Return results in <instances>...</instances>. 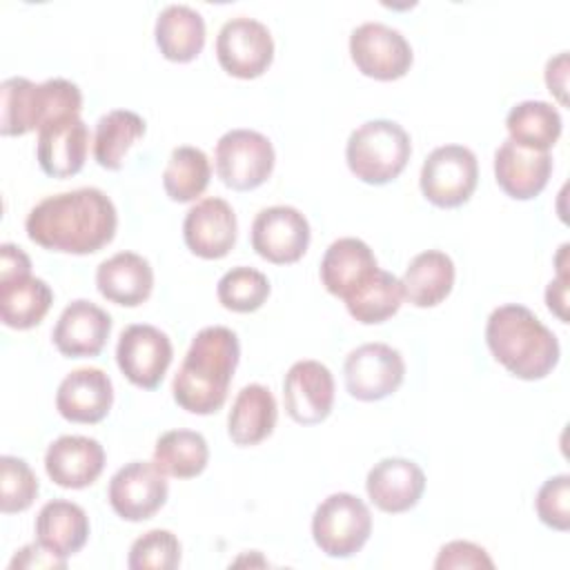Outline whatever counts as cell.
Segmentation results:
<instances>
[{"label":"cell","mask_w":570,"mask_h":570,"mask_svg":"<svg viewBox=\"0 0 570 570\" xmlns=\"http://www.w3.org/2000/svg\"><path fill=\"white\" fill-rule=\"evenodd\" d=\"M118 214L111 198L98 187H80L42 198L27 214V236L49 249L65 254H94L111 243Z\"/></svg>","instance_id":"1"},{"label":"cell","mask_w":570,"mask_h":570,"mask_svg":"<svg viewBox=\"0 0 570 570\" xmlns=\"http://www.w3.org/2000/svg\"><path fill=\"white\" fill-rule=\"evenodd\" d=\"M240 358L238 336L223 325L203 327L174 376V401L191 414H214L223 407Z\"/></svg>","instance_id":"2"},{"label":"cell","mask_w":570,"mask_h":570,"mask_svg":"<svg viewBox=\"0 0 570 570\" xmlns=\"http://www.w3.org/2000/svg\"><path fill=\"white\" fill-rule=\"evenodd\" d=\"M485 343L492 356L517 379L537 381L559 363V341L534 312L508 303L497 307L485 323Z\"/></svg>","instance_id":"3"},{"label":"cell","mask_w":570,"mask_h":570,"mask_svg":"<svg viewBox=\"0 0 570 570\" xmlns=\"http://www.w3.org/2000/svg\"><path fill=\"white\" fill-rule=\"evenodd\" d=\"M2 94V136H24L51 120L80 116L82 94L78 85L65 78H49L40 85L13 76L0 87Z\"/></svg>","instance_id":"4"},{"label":"cell","mask_w":570,"mask_h":570,"mask_svg":"<svg viewBox=\"0 0 570 570\" xmlns=\"http://www.w3.org/2000/svg\"><path fill=\"white\" fill-rule=\"evenodd\" d=\"M412 142L407 131L394 120H367L356 127L345 147L350 171L367 185L394 180L407 165Z\"/></svg>","instance_id":"5"},{"label":"cell","mask_w":570,"mask_h":570,"mask_svg":"<svg viewBox=\"0 0 570 570\" xmlns=\"http://www.w3.org/2000/svg\"><path fill=\"white\" fill-rule=\"evenodd\" d=\"M372 532V514L363 499L336 492L323 499L312 517L314 543L327 557L347 559L356 554Z\"/></svg>","instance_id":"6"},{"label":"cell","mask_w":570,"mask_h":570,"mask_svg":"<svg viewBox=\"0 0 570 570\" xmlns=\"http://www.w3.org/2000/svg\"><path fill=\"white\" fill-rule=\"evenodd\" d=\"M218 178L236 191L261 187L274 169V147L267 136L254 129L225 131L214 151Z\"/></svg>","instance_id":"7"},{"label":"cell","mask_w":570,"mask_h":570,"mask_svg":"<svg viewBox=\"0 0 570 570\" xmlns=\"http://www.w3.org/2000/svg\"><path fill=\"white\" fill-rule=\"evenodd\" d=\"M479 180V163L472 149L463 145H443L428 154L421 167V191L436 207L463 205Z\"/></svg>","instance_id":"8"},{"label":"cell","mask_w":570,"mask_h":570,"mask_svg":"<svg viewBox=\"0 0 570 570\" xmlns=\"http://www.w3.org/2000/svg\"><path fill=\"white\" fill-rule=\"evenodd\" d=\"M350 56L356 69L374 80L403 78L412 67L405 36L383 22H363L350 33Z\"/></svg>","instance_id":"9"},{"label":"cell","mask_w":570,"mask_h":570,"mask_svg":"<svg viewBox=\"0 0 570 570\" xmlns=\"http://www.w3.org/2000/svg\"><path fill=\"white\" fill-rule=\"evenodd\" d=\"M216 58L234 78H258L274 60L272 33L263 22L236 16L216 36Z\"/></svg>","instance_id":"10"},{"label":"cell","mask_w":570,"mask_h":570,"mask_svg":"<svg viewBox=\"0 0 570 570\" xmlns=\"http://www.w3.org/2000/svg\"><path fill=\"white\" fill-rule=\"evenodd\" d=\"M345 387L358 401H381L399 390L405 376L401 352L387 343H365L352 350L343 365Z\"/></svg>","instance_id":"11"},{"label":"cell","mask_w":570,"mask_h":570,"mask_svg":"<svg viewBox=\"0 0 570 570\" xmlns=\"http://www.w3.org/2000/svg\"><path fill=\"white\" fill-rule=\"evenodd\" d=\"M174 356L171 341L154 325L136 323L120 332L116 363L129 383L142 390L160 385Z\"/></svg>","instance_id":"12"},{"label":"cell","mask_w":570,"mask_h":570,"mask_svg":"<svg viewBox=\"0 0 570 570\" xmlns=\"http://www.w3.org/2000/svg\"><path fill=\"white\" fill-rule=\"evenodd\" d=\"M167 494V479L154 461H131L122 465L107 488L109 505L125 521L151 519L165 505Z\"/></svg>","instance_id":"13"},{"label":"cell","mask_w":570,"mask_h":570,"mask_svg":"<svg viewBox=\"0 0 570 570\" xmlns=\"http://www.w3.org/2000/svg\"><path fill=\"white\" fill-rule=\"evenodd\" d=\"M309 245V223L292 205L265 207L252 223L254 252L276 265L296 263Z\"/></svg>","instance_id":"14"},{"label":"cell","mask_w":570,"mask_h":570,"mask_svg":"<svg viewBox=\"0 0 570 570\" xmlns=\"http://www.w3.org/2000/svg\"><path fill=\"white\" fill-rule=\"evenodd\" d=\"M287 414L301 425H314L330 416L334 405V376L318 361H296L283 381Z\"/></svg>","instance_id":"15"},{"label":"cell","mask_w":570,"mask_h":570,"mask_svg":"<svg viewBox=\"0 0 570 570\" xmlns=\"http://www.w3.org/2000/svg\"><path fill=\"white\" fill-rule=\"evenodd\" d=\"M236 214L218 196L198 200L183 220V238L191 254L214 261L229 254L236 243Z\"/></svg>","instance_id":"16"},{"label":"cell","mask_w":570,"mask_h":570,"mask_svg":"<svg viewBox=\"0 0 570 570\" xmlns=\"http://www.w3.org/2000/svg\"><path fill=\"white\" fill-rule=\"evenodd\" d=\"M89 129L80 116H67L38 129L36 158L51 178L76 176L87 158Z\"/></svg>","instance_id":"17"},{"label":"cell","mask_w":570,"mask_h":570,"mask_svg":"<svg viewBox=\"0 0 570 570\" xmlns=\"http://www.w3.org/2000/svg\"><path fill=\"white\" fill-rule=\"evenodd\" d=\"M109 332L111 316L96 303L78 298L62 309L51 338L60 354L69 358H85L102 352Z\"/></svg>","instance_id":"18"},{"label":"cell","mask_w":570,"mask_h":570,"mask_svg":"<svg viewBox=\"0 0 570 570\" xmlns=\"http://www.w3.org/2000/svg\"><path fill=\"white\" fill-rule=\"evenodd\" d=\"M552 174L550 151H537L503 140L494 151L497 185L514 200H530L543 191Z\"/></svg>","instance_id":"19"},{"label":"cell","mask_w":570,"mask_h":570,"mask_svg":"<svg viewBox=\"0 0 570 570\" xmlns=\"http://www.w3.org/2000/svg\"><path fill=\"white\" fill-rule=\"evenodd\" d=\"M105 468V450L91 436H58L45 452V470L49 479L67 490L91 485Z\"/></svg>","instance_id":"20"},{"label":"cell","mask_w":570,"mask_h":570,"mask_svg":"<svg viewBox=\"0 0 570 570\" xmlns=\"http://www.w3.org/2000/svg\"><path fill=\"white\" fill-rule=\"evenodd\" d=\"M114 403L111 379L100 367L69 372L56 392V410L71 423H98Z\"/></svg>","instance_id":"21"},{"label":"cell","mask_w":570,"mask_h":570,"mask_svg":"<svg viewBox=\"0 0 570 570\" xmlns=\"http://www.w3.org/2000/svg\"><path fill=\"white\" fill-rule=\"evenodd\" d=\"M365 490L370 501L379 510L390 514L407 512L419 503L425 490V474L410 459H401V456L381 459L367 472Z\"/></svg>","instance_id":"22"},{"label":"cell","mask_w":570,"mask_h":570,"mask_svg":"<svg viewBox=\"0 0 570 570\" xmlns=\"http://www.w3.org/2000/svg\"><path fill=\"white\" fill-rule=\"evenodd\" d=\"M98 292L122 307L145 303L154 289V269L147 258L134 252H118L96 269Z\"/></svg>","instance_id":"23"},{"label":"cell","mask_w":570,"mask_h":570,"mask_svg":"<svg viewBox=\"0 0 570 570\" xmlns=\"http://www.w3.org/2000/svg\"><path fill=\"white\" fill-rule=\"evenodd\" d=\"M374 252L361 238H338L334 240L321 261V281L325 289L338 298H347L367 276L376 269Z\"/></svg>","instance_id":"24"},{"label":"cell","mask_w":570,"mask_h":570,"mask_svg":"<svg viewBox=\"0 0 570 570\" xmlns=\"http://www.w3.org/2000/svg\"><path fill=\"white\" fill-rule=\"evenodd\" d=\"M36 539L62 559L80 552L89 539L87 512L65 499L47 501L36 517Z\"/></svg>","instance_id":"25"},{"label":"cell","mask_w":570,"mask_h":570,"mask_svg":"<svg viewBox=\"0 0 570 570\" xmlns=\"http://www.w3.org/2000/svg\"><path fill=\"white\" fill-rule=\"evenodd\" d=\"M278 410L269 387L261 383L245 385L229 410L227 432L236 445H256L265 441L276 425Z\"/></svg>","instance_id":"26"},{"label":"cell","mask_w":570,"mask_h":570,"mask_svg":"<svg viewBox=\"0 0 570 570\" xmlns=\"http://www.w3.org/2000/svg\"><path fill=\"white\" fill-rule=\"evenodd\" d=\"M156 45L171 62H189L205 47V20L189 4H167L156 18Z\"/></svg>","instance_id":"27"},{"label":"cell","mask_w":570,"mask_h":570,"mask_svg":"<svg viewBox=\"0 0 570 570\" xmlns=\"http://www.w3.org/2000/svg\"><path fill=\"white\" fill-rule=\"evenodd\" d=\"M401 285L403 298L414 307H434L452 292L454 263L445 252H421L407 263Z\"/></svg>","instance_id":"28"},{"label":"cell","mask_w":570,"mask_h":570,"mask_svg":"<svg viewBox=\"0 0 570 570\" xmlns=\"http://www.w3.org/2000/svg\"><path fill=\"white\" fill-rule=\"evenodd\" d=\"M53 303L51 287L31 274L0 281V318L7 327L31 330Z\"/></svg>","instance_id":"29"},{"label":"cell","mask_w":570,"mask_h":570,"mask_svg":"<svg viewBox=\"0 0 570 570\" xmlns=\"http://www.w3.org/2000/svg\"><path fill=\"white\" fill-rule=\"evenodd\" d=\"M510 140L521 147L548 151L561 136V116L546 100H523L508 111Z\"/></svg>","instance_id":"30"},{"label":"cell","mask_w":570,"mask_h":570,"mask_svg":"<svg viewBox=\"0 0 570 570\" xmlns=\"http://www.w3.org/2000/svg\"><path fill=\"white\" fill-rule=\"evenodd\" d=\"M403 301V285L392 272L374 269L363 285H358L347 298V312L363 325L383 323L394 316Z\"/></svg>","instance_id":"31"},{"label":"cell","mask_w":570,"mask_h":570,"mask_svg":"<svg viewBox=\"0 0 570 570\" xmlns=\"http://www.w3.org/2000/svg\"><path fill=\"white\" fill-rule=\"evenodd\" d=\"M209 461V448L200 432L169 430L158 436L154 463L165 476L191 479L198 476Z\"/></svg>","instance_id":"32"},{"label":"cell","mask_w":570,"mask_h":570,"mask_svg":"<svg viewBox=\"0 0 570 570\" xmlns=\"http://www.w3.org/2000/svg\"><path fill=\"white\" fill-rule=\"evenodd\" d=\"M145 134V120L129 109H114L98 118L94 158L105 169H120L129 147Z\"/></svg>","instance_id":"33"},{"label":"cell","mask_w":570,"mask_h":570,"mask_svg":"<svg viewBox=\"0 0 570 570\" xmlns=\"http://www.w3.org/2000/svg\"><path fill=\"white\" fill-rule=\"evenodd\" d=\"M209 176L212 167L205 151L191 145H180L171 151L163 171V187L171 200L189 203L207 189Z\"/></svg>","instance_id":"34"},{"label":"cell","mask_w":570,"mask_h":570,"mask_svg":"<svg viewBox=\"0 0 570 570\" xmlns=\"http://www.w3.org/2000/svg\"><path fill=\"white\" fill-rule=\"evenodd\" d=\"M218 301L225 309L232 312H256L269 296V281L263 272L254 267H232L225 272L216 287Z\"/></svg>","instance_id":"35"},{"label":"cell","mask_w":570,"mask_h":570,"mask_svg":"<svg viewBox=\"0 0 570 570\" xmlns=\"http://www.w3.org/2000/svg\"><path fill=\"white\" fill-rule=\"evenodd\" d=\"M38 476L24 459L4 454L0 459V510L4 514L27 510L38 497Z\"/></svg>","instance_id":"36"},{"label":"cell","mask_w":570,"mask_h":570,"mask_svg":"<svg viewBox=\"0 0 570 570\" xmlns=\"http://www.w3.org/2000/svg\"><path fill=\"white\" fill-rule=\"evenodd\" d=\"M180 563V541L169 530H149L129 548L131 570H174Z\"/></svg>","instance_id":"37"},{"label":"cell","mask_w":570,"mask_h":570,"mask_svg":"<svg viewBox=\"0 0 570 570\" xmlns=\"http://www.w3.org/2000/svg\"><path fill=\"white\" fill-rule=\"evenodd\" d=\"M534 508L541 523H546L552 530L566 532L570 528V476L568 474L550 476L539 488Z\"/></svg>","instance_id":"38"},{"label":"cell","mask_w":570,"mask_h":570,"mask_svg":"<svg viewBox=\"0 0 570 570\" xmlns=\"http://www.w3.org/2000/svg\"><path fill=\"white\" fill-rule=\"evenodd\" d=\"M488 552L472 541H450L439 550L434 568H492Z\"/></svg>","instance_id":"39"},{"label":"cell","mask_w":570,"mask_h":570,"mask_svg":"<svg viewBox=\"0 0 570 570\" xmlns=\"http://www.w3.org/2000/svg\"><path fill=\"white\" fill-rule=\"evenodd\" d=\"M65 566H67V559L53 554L42 543H29V546L20 548L9 563L11 570H16V568H65Z\"/></svg>","instance_id":"40"},{"label":"cell","mask_w":570,"mask_h":570,"mask_svg":"<svg viewBox=\"0 0 570 570\" xmlns=\"http://www.w3.org/2000/svg\"><path fill=\"white\" fill-rule=\"evenodd\" d=\"M31 274L29 256L13 243H2L0 247V281L18 278Z\"/></svg>","instance_id":"41"},{"label":"cell","mask_w":570,"mask_h":570,"mask_svg":"<svg viewBox=\"0 0 570 570\" xmlns=\"http://www.w3.org/2000/svg\"><path fill=\"white\" fill-rule=\"evenodd\" d=\"M546 85L550 89V94H554L559 98L561 105H568V96H566V87H568V53L561 51L559 56L550 58L546 65Z\"/></svg>","instance_id":"42"},{"label":"cell","mask_w":570,"mask_h":570,"mask_svg":"<svg viewBox=\"0 0 570 570\" xmlns=\"http://www.w3.org/2000/svg\"><path fill=\"white\" fill-rule=\"evenodd\" d=\"M566 274L561 272L554 281L548 283L546 289V303L550 307V312H554L563 323L568 321V312H566Z\"/></svg>","instance_id":"43"}]
</instances>
